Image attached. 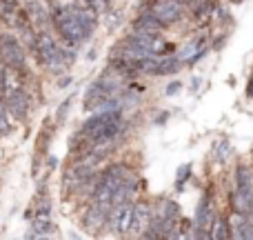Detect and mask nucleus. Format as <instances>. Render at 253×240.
Listing matches in <instances>:
<instances>
[{"instance_id": "f257e3e1", "label": "nucleus", "mask_w": 253, "mask_h": 240, "mask_svg": "<svg viewBox=\"0 0 253 240\" xmlns=\"http://www.w3.org/2000/svg\"><path fill=\"white\" fill-rule=\"evenodd\" d=\"M31 49H34L36 60H38L47 71H51V74H60L65 67H69L65 62V56H62V47L51 38V34H47V31H42V29L36 31Z\"/></svg>"}, {"instance_id": "f03ea898", "label": "nucleus", "mask_w": 253, "mask_h": 240, "mask_svg": "<svg viewBox=\"0 0 253 240\" xmlns=\"http://www.w3.org/2000/svg\"><path fill=\"white\" fill-rule=\"evenodd\" d=\"M118 89H120L118 80H109L107 76H100V78H98L96 83H93L91 87L87 89V94H84V102H83V107H84L87 111H98L107 100L116 98Z\"/></svg>"}, {"instance_id": "7ed1b4c3", "label": "nucleus", "mask_w": 253, "mask_h": 240, "mask_svg": "<svg viewBox=\"0 0 253 240\" xmlns=\"http://www.w3.org/2000/svg\"><path fill=\"white\" fill-rule=\"evenodd\" d=\"M120 118H123V114H120L118 109H114V111H93L91 118L84 120L80 134L84 136L87 143H96V140L100 138L102 131H105L109 125H114L116 120H120Z\"/></svg>"}, {"instance_id": "20e7f679", "label": "nucleus", "mask_w": 253, "mask_h": 240, "mask_svg": "<svg viewBox=\"0 0 253 240\" xmlns=\"http://www.w3.org/2000/svg\"><path fill=\"white\" fill-rule=\"evenodd\" d=\"M0 56H2V60L7 62L11 69L25 71V62H27L25 49H22L20 40L13 34H0Z\"/></svg>"}, {"instance_id": "39448f33", "label": "nucleus", "mask_w": 253, "mask_h": 240, "mask_svg": "<svg viewBox=\"0 0 253 240\" xmlns=\"http://www.w3.org/2000/svg\"><path fill=\"white\" fill-rule=\"evenodd\" d=\"M133 214H135V202H123V205H116L111 209L109 216V227L114 236H126L131 234V227H133Z\"/></svg>"}, {"instance_id": "423d86ee", "label": "nucleus", "mask_w": 253, "mask_h": 240, "mask_svg": "<svg viewBox=\"0 0 253 240\" xmlns=\"http://www.w3.org/2000/svg\"><path fill=\"white\" fill-rule=\"evenodd\" d=\"M27 218L34 220V234L36 236H49L53 232L51 220V200L49 198H38L34 209L27 214Z\"/></svg>"}, {"instance_id": "0eeeda50", "label": "nucleus", "mask_w": 253, "mask_h": 240, "mask_svg": "<svg viewBox=\"0 0 253 240\" xmlns=\"http://www.w3.org/2000/svg\"><path fill=\"white\" fill-rule=\"evenodd\" d=\"M184 4L187 0H151L149 11L156 13L158 20H162L167 27H171L184 16Z\"/></svg>"}, {"instance_id": "6e6552de", "label": "nucleus", "mask_w": 253, "mask_h": 240, "mask_svg": "<svg viewBox=\"0 0 253 240\" xmlns=\"http://www.w3.org/2000/svg\"><path fill=\"white\" fill-rule=\"evenodd\" d=\"M7 107H9V111H11V116L13 118H18V120H22L27 114H29V105H31V98H29V94H27V89L22 87V89H16V92H11L7 98Z\"/></svg>"}, {"instance_id": "1a4fd4ad", "label": "nucleus", "mask_w": 253, "mask_h": 240, "mask_svg": "<svg viewBox=\"0 0 253 240\" xmlns=\"http://www.w3.org/2000/svg\"><path fill=\"white\" fill-rule=\"evenodd\" d=\"M153 220V209L147 200L135 202V214H133V227H131V234L133 236H144V232L149 229Z\"/></svg>"}, {"instance_id": "9d476101", "label": "nucleus", "mask_w": 253, "mask_h": 240, "mask_svg": "<svg viewBox=\"0 0 253 240\" xmlns=\"http://www.w3.org/2000/svg\"><path fill=\"white\" fill-rule=\"evenodd\" d=\"M133 29H144V31H165L167 25L162 20H158L156 13L151 11H142L138 18L133 20Z\"/></svg>"}, {"instance_id": "9b49d317", "label": "nucleus", "mask_w": 253, "mask_h": 240, "mask_svg": "<svg viewBox=\"0 0 253 240\" xmlns=\"http://www.w3.org/2000/svg\"><path fill=\"white\" fill-rule=\"evenodd\" d=\"M211 238L213 240H227V238H233V232H231V223L222 216L213 220V227H211Z\"/></svg>"}, {"instance_id": "f8f14e48", "label": "nucleus", "mask_w": 253, "mask_h": 240, "mask_svg": "<svg viewBox=\"0 0 253 240\" xmlns=\"http://www.w3.org/2000/svg\"><path fill=\"white\" fill-rule=\"evenodd\" d=\"M180 69V58H173V56H160L158 60V67L153 71V76H169V74H175Z\"/></svg>"}, {"instance_id": "ddd939ff", "label": "nucleus", "mask_w": 253, "mask_h": 240, "mask_svg": "<svg viewBox=\"0 0 253 240\" xmlns=\"http://www.w3.org/2000/svg\"><path fill=\"white\" fill-rule=\"evenodd\" d=\"M11 129V111L7 107V100L0 98V136H4Z\"/></svg>"}, {"instance_id": "4468645a", "label": "nucleus", "mask_w": 253, "mask_h": 240, "mask_svg": "<svg viewBox=\"0 0 253 240\" xmlns=\"http://www.w3.org/2000/svg\"><path fill=\"white\" fill-rule=\"evenodd\" d=\"M189 176H191V165H182L178 169V180H175V189H178V192L184 189V180H187Z\"/></svg>"}, {"instance_id": "2eb2a0df", "label": "nucleus", "mask_w": 253, "mask_h": 240, "mask_svg": "<svg viewBox=\"0 0 253 240\" xmlns=\"http://www.w3.org/2000/svg\"><path fill=\"white\" fill-rule=\"evenodd\" d=\"M229 149H231V144H229V140L224 138V140H218V144H215V153H218V160H227V153H229Z\"/></svg>"}, {"instance_id": "dca6fc26", "label": "nucleus", "mask_w": 253, "mask_h": 240, "mask_svg": "<svg viewBox=\"0 0 253 240\" xmlns=\"http://www.w3.org/2000/svg\"><path fill=\"white\" fill-rule=\"evenodd\" d=\"M84 2H87L96 13H105L107 9H109V0H84Z\"/></svg>"}, {"instance_id": "f3484780", "label": "nucleus", "mask_w": 253, "mask_h": 240, "mask_svg": "<svg viewBox=\"0 0 253 240\" xmlns=\"http://www.w3.org/2000/svg\"><path fill=\"white\" fill-rule=\"evenodd\" d=\"M69 105H71V98H67V100H62L60 109H58V122H62V116H65V111H69Z\"/></svg>"}, {"instance_id": "a211bd4d", "label": "nucleus", "mask_w": 253, "mask_h": 240, "mask_svg": "<svg viewBox=\"0 0 253 240\" xmlns=\"http://www.w3.org/2000/svg\"><path fill=\"white\" fill-rule=\"evenodd\" d=\"M180 85H182V83H171L169 87H167V96H173V94H178L180 92Z\"/></svg>"}, {"instance_id": "6ab92c4d", "label": "nucleus", "mask_w": 253, "mask_h": 240, "mask_svg": "<svg viewBox=\"0 0 253 240\" xmlns=\"http://www.w3.org/2000/svg\"><path fill=\"white\" fill-rule=\"evenodd\" d=\"M69 83H71V78H69V76H67V78L60 83V87H67V85H69Z\"/></svg>"}, {"instance_id": "aec40b11", "label": "nucleus", "mask_w": 253, "mask_h": 240, "mask_svg": "<svg viewBox=\"0 0 253 240\" xmlns=\"http://www.w3.org/2000/svg\"><path fill=\"white\" fill-rule=\"evenodd\" d=\"M231 2H236V4H240V2H242V0H231Z\"/></svg>"}]
</instances>
